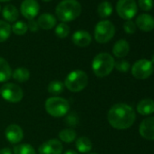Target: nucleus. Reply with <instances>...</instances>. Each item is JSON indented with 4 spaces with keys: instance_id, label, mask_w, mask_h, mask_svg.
Here are the masks:
<instances>
[{
    "instance_id": "f257e3e1",
    "label": "nucleus",
    "mask_w": 154,
    "mask_h": 154,
    "mask_svg": "<svg viewBox=\"0 0 154 154\" xmlns=\"http://www.w3.org/2000/svg\"><path fill=\"white\" fill-rule=\"evenodd\" d=\"M107 119L112 128L116 130H126L133 125L136 120V114L131 106L119 103L110 108Z\"/></svg>"
},
{
    "instance_id": "f03ea898",
    "label": "nucleus",
    "mask_w": 154,
    "mask_h": 154,
    "mask_svg": "<svg viewBox=\"0 0 154 154\" xmlns=\"http://www.w3.org/2000/svg\"><path fill=\"white\" fill-rule=\"evenodd\" d=\"M82 12V6L77 0H63L56 8L55 14L62 22H70L76 19Z\"/></svg>"
},
{
    "instance_id": "7ed1b4c3",
    "label": "nucleus",
    "mask_w": 154,
    "mask_h": 154,
    "mask_svg": "<svg viewBox=\"0 0 154 154\" xmlns=\"http://www.w3.org/2000/svg\"><path fill=\"white\" fill-rule=\"evenodd\" d=\"M115 61L108 53H100L94 56L92 63L94 73L98 77L108 76L113 70Z\"/></svg>"
},
{
    "instance_id": "20e7f679",
    "label": "nucleus",
    "mask_w": 154,
    "mask_h": 154,
    "mask_svg": "<svg viewBox=\"0 0 154 154\" xmlns=\"http://www.w3.org/2000/svg\"><path fill=\"white\" fill-rule=\"evenodd\" d=\"M63 85L70 92H81L88 85V75L85 72L82 70L72 71L66 76Z\"/></svg>"
},
{
    "instance_id": "39448f33",
    "label": "nucleus",
    "mask_w": 154,
    "mask_h": 154,
    "mask_svg": "<svg viewBox=\"0 0 154 154\" xmlns=\"http://www.w3.org/2000/svg\"><path fill=\"white\" fill-rule=\"evenodd\" d=\"M45 108L49 115L54 118H59L63 117L68 113L70 110V104L64 98L53 96L45 101Z\"/></svg>"
},
{
    "instance_id": "423d86ee",
    "label": "nucleus",
    "mask_w": 154,
    "mask_h": 154,
    "mask_svg": "<svg viewBox=\"0 0 154 154\" xmlns=\"http://www.w3.org/2000/svg\"><path fill=\"white\" fill-rule=\"evenodd\" d=\"M115 35V27L113 24L108 20L100 21L94 28V38L99 44H106Z\"/></svg>"
},
{
    "instance_id": "0eeeda50",
    "label": "nucleus",
    "mask_w": 154,
    "mask_h": 154,
    "mask_svg": "<svg viewBox=\"0 0 154 154\" xmlns=\"http://www.w3.org/2000/svg\"><path fill=\"white\" fill-rule=\"evenodd\" d=\"M154 65L149 60L140 59L136 61L131 66V74L138 80L147 79L153 73Z\"/></svg>"
},
{
    "instance_id": "6e6552de",
    "label": "nucleus",
    "mask_w": 154,
    "mask_h": 154,
    "mask_svg": "<svg viewBox=\"0 0 154 154\" xmlns=\"http://www.w3.org/2000/svg\"><path fill=\"white\" fill-rule=\"evenodd\" d=\"M0 94L4 100L12 103H19L24 97V92L22 88L13 83L5 84L0 89Z\"/></svg>"
},
{
    "instance_id": "1a4fd4ad",
    "label": "nucleus",
    "mask_w": 154,
    "mask_h": 154,
    "mask_svg": "<svg viewBox=\"0 0 154 154\" xmlns=\"http://www.w3.org/2000/svg\"><path fill=\"white\" fill-rule=\"evenodd\" d=\"M138 8L135 0H118L116 11L119 17L125 20H131L137 13Z\"/></svg>"
},
{
    "instance_id": "9d476101",
    "label": "nucleus",
    "mask_w": 154,
    "mask_h": 154,
    "mask_svg": "<svg viewBox=\"0 0 154 154\" xmlns=\"http://www.w3.org/2000/svg\"><path fill=\"white\" fill-rule=\"evenodd\" d=\"M39 4L36 0H24L20 7V12L28 20L34 19L39 13Z\"/></svg>"
},
{
    "instance_id": "9b49d317",
    "label": "nucleus",
    "mask_w": 154,
    "mask_h": 154,
    "mask_svg": "<svg viewBox=\"0 0 154 154\" xmlns=\"http://www.w3.org/2000/svg\"><path fill=\"white\" fill-rule=\"evenodd\" d=\"M39 154H62L63 144L59 140L51 139L39 146Z\"/></svg>"
},
{
    "instance_id": "f8f14e48",
    "label": "nucleus",
    "mask_w": 154,
    "mask_h": 154,
    "mask_svg": "<svg viewBox=\"0 0 154 154\" xmlns=\"http://www.w3.org/2000/svg\"><path fill=\"white\" fill-rule=\"evenodd\" d=\"M140 135L148 140H154V116L145 118L139 127Z\"/></svg>"
},
{
    "instance_id": "ddd939ff",
    "label": "nucleus",
    "mask_w": 154,
    "mask_h": 154,
    "mask_svg": "<svg viewBox=\"0 0 154 154\" xmlns=\"http://www.w3.org/2000/svg\"><path fill=\"white\" fill-rule=\"evenodd\" d=\"M5 135L7 140L12 143V144H17L19 143L23 138H24V131L23 129L17 125V124H10L9 126L7 127Z\"/></svg>"
},
{
    "instance_id": "4468645a",
    "label": "nucleus",
    "mask_w": 154,
    "mask_h": 154,
    "mask_svg": "<svg viewBox=\"0 0 154 154\" xmlns=\"http://www.w3.org/2000/svg\"><path fill=\"white\" fill-rule=\"evenodd\" d=\"M135 25L143 32H150L154 29V17L149 14H141L136 18Z\"/></svg>"
},
{
    "instance_id": "2eb2a0df",
    "label": "nucleus",
    "mask_w": 154,
    "mask_h": 154,
    "mask_svg": "<svg viewBox=\"0 0 154 154\" xmlns=\"http://www.w3.org/2000/svg\"><path fill=\"white\" fill-rule=\"evenodd\" d=\"M72 43L79 46V47H86L88 46L92 42V36L91 35L85 30H78L76 31L72 36Z\"/></svg>"
},
{
    "instance_id": "dca6fc26",
    "label": "nucleus",
    "mask_w": 154,
    "mask_h": 154,
    "mask_svg": "<svg viewBox=\"0 0 154 154\" xmlns=\"http://www.w3.org/2000/svg\"><path fill=\"white\" fill-rule=\"evenodd\" d=\"M129 52H130V45L124 39L118 40L112 47V53L114 56H116L117 58L125 57L129 54Z\"/></svg>"
},
{
    "instance_id": "f3484780",
    "label": "nucleus",
    "mask_w": 154,
    "mask_h": 154,
    "mask_svg": "<svg viewBox=\"0 0 154 154\" xmlns=\"http://www.w3.org/2000/svg\"><path fill=\"white\" fill-rule=\"evenodd\" d=\"M37 24L39 28L45 29V30H50L54 28L56 25V18L51 15V14H42L38 19H37Z\"/></svg>"
},
{
    "instance_id": "a211bd4d",
    "label": "nucleus",
    "mask_w": 154,
    "mask_h": 154,
    "mask_svg": "<svg viewBox=\"0 0 154 154\" xmlns=\"http://www.w3.org/2000/svg\"><path fill=\"white\" fill-rule=\"evenodd\" d=\"M137 112L144 116L152 114L154 112V101L149 98L140 100L137 104Z\"/></svg>"
},
{
    "instance_id": "6ab92c4d",
    "label": "nucleus",
    "mask_w": 154,
    "mask_h": 154,
    "mask_svg": "<svg viewBox=\"0 0 154 154\" xmlns=\"http://www.w3.org/2000/svg\"><path fill=\"white\" fill-rule=\"evenodd\" d=\"M12 76V70L8 62L0 56V83L8 81Z\"/></svg>"
},
{
    "instance_id": "aec40b11",
    "label": "nucleus",
    "mask_w": 154,
    "mask_h": 154,
    "mask_svg": "<svg viewBox=\"0 0 154 154\" xmlns=\"http://www.w3.org/2000/svg\"><path fill=\"white\" fill-rule=\"evenodd\" d=\"M75 146H76L77 150L81 153L90 152L93 149V143H92L91 140L85 136H82L77 139L76 142H75Z\"/></svg>"
},
{
    "instance_id": "412c9836",
    "label": "nucleus",
    "mask_w": 154,
    "mask_h": 154,
    "mask_svg": "<svg viewBox=\"0 0 154 154\" xmlns=\"http://www.w3.org/2000/svg\"><path fill=\"white\" fill-rule=\"evenodd\" d=\"M2 14H3V17L8 22H15L18 19V17H19V13H18L17 8L11 4L7 5L3 8Z\"/></svg>"
},
{
    "instance_id": "4be33fe9",
    "label": "nucleus",
    "mask_w": 154,
    "mask_h": 154,
    "mask_svg": "<svg viewBox=\"0 0 154 154\" xmlns=\"http://www.w3.org/2000/svg\"><path fill=\"white\" fill-rule=\"evenodd\" d=\"M12 77L18 83H25L30 78V72L26 67H18L12 72Z\"/></svg>"
},
{
    "instance_id": "5701e85b",
    "label": "nucleus",
    "mask_w": 154,
    "mask_h": 154,
    "mask_svg": "<svg viewBox=\"0 0 154 154\" xmlns=\"http://www.w3.org/2000/svg\"><path fill=\"white\" fill-rule=\"evenodd\" d=\"M59 139L63 141V142H66V143H71L72 142L73 140H75L76 139V131L73 130V129H71V128H68V129H63L62 130L59 134Z\"/></svg>"
},
{
    "instance_id": "b1692460",
    "label": "nucleus",
    "mask_w": 154,
    "mask_h": 154,
    "mask_svg": "<svg viewBox=\"0 0 154 154\" xmlns=\"http://www.w3.org/2000/svg\"><path fill=\"white\" fill-rule=\"evenodd\" d=\"M97 12H98V15L102 18H106V17H110L112 13V4L108 1H103V2L100 3L98 6V8H97Z\"/></svg>"
},
{
    "instance_id": "393cba45",
    "label": "nucleus",
    "mask_w": 154,
    "mask_h": 154,
    "mask_svg": "<svg viewBox=\"0 0 154 154\" xmlns=\"http://www.w3.org/2000/svg\"><path fill=\"white\" fill-rule=\"evenodd\" d=\"M64 89V85L58 80H54L52 81L49 85H48V93L52 95H59L60 94L63 93Z\"/></svg>"
},
{
    "instance_id": "a878e982",
    "label": "nucleus",
    "mask_w": 154,
    "mask_h": 154,
    "mask_svg": "<svg viewBox=\"0 0 154 154\" xmlns=\"http://www.w3.org/2000/svg\"><path fill=\"white\" fill-rule=\"evenodd\" d=\"M11 26L5 21L0 20V43L7 41L11 34Z\"/></svg>"
},
{
    "instance_id": "bb28decb",
    "label": "nucleus",
    "mask_w": 154,
    "mask_h": 154,
    "mask_svg": "<svg viewBox=\"0 0 154 154\" xmlns=\"http://www.w3.org/2000/svg\"><path fill=\"white\" fill-rule=\"evenodd\" d=\"M14 154H36L35 149L28 143L18 144L14 147Z\"/></svg>"
},
{
    "instance_id": "cd10ccee",
    "label": "nucleus",
    "mask_w": 154,
    "mask_h": 154,
    "mask_svg": "<svg viewBox=\"0 0 154 154\" xmlns=\"http://www.w3.org/2000/svg\"><path fill=\"white\" fill-rule=\"evenodd\" d=\"M11 30L13 31L14 34H16L17 35H23L27 32L28 26H27L26 23L22 22V21H18V22H16L11 26Z\"/></svg>"
},
{
    "instance_id": "c85d7f7f",
    "label": "nucleus",
    "mask_w": 154,
    "mask_h": 154,
    "mask_svg": "<svg viewBox=\"0 0 154 154\" xmlns=\"http://www.w3.org/2000/svg\"><path fill=\"white\" fill-rule=\"evenodd\" d=\"M70 34V27L65 23L59 24L55 28V35L59 38H65Z\"/></svg>"
},
{
    "instance_id": "c756f323",
    "label": "nucleus",
    "mask_w": 154,
    "mask_h": 154,
    "mask_svg": "<svg viewBox=\"0 0 154 154\" xmlns=\"http://www.w3.org/2000/svg\"><path fill=\"white\" fill-rule=\"evenodd\" d=\"M114 67L116 68V70H118L121 72H127L130 70L131 64H130V63L128 61L121 59V60L115 62Z\"/></svg>"
},
{
    "instance_id": "7c9ffc66",
    "label": "nucleus",
    "mask_w": 154,
    "mask_h": 154,
    "mask_svg": "<svg viewBox=\"0 0 154 154\" xmlns=\"http://www.w3.org/2000/svg\"><path fill=\"white\" fill-rule=\"evenodd\" d=\"M78 116L75 112H70L69 114L65 115V118H64V122L66 123V125L70 126V127H74L77 125L78 123Z\"/></svg>"
},
{
    "instance_id": "2f4dec72",
    "label": "nucleus",
    "mask_w": 154,
    "mask_h": 154,
    "mask_svg": "<svg viewBox=\"0 0 154 154\" xmlns=\"http://www.w3.org/2000/svg\"><path fill=\"white\" fill-rule=\"evenodd\" d=\"M139 7L143 11H149L153 8V0H139Z\"/></svg>"
},
{
    "instance_id": "473e14b6",
    "label": "nucleus",
    "mask_w": 154,
    "mask_h": 154,
    "mask_svg": "<svg viewBox=\"0 0 154 154\" xmlns=\"http://www.w3.org/2000/svg\"><path fill=\"white\" fill-rule=\"evenodd\" d=\"M123 29H124L126 34L132 35L136 31V25L131 20H127L123 25Z\"/></svg>"
},
{
    "instance_id": "72a5a7b5",
    "label": "nucleus",
    "mask_w": 154,
    "mask_h": 154,
    "mask_svg": "<svg viewBox=\"0 0 154 154\" xmlns=\"http://www.w3.org/2000/svg\"><path fill=\"white\" fill-rule=\"evenodd\" d=\"M27 26H28V29H30V31H32V32H36V31H38V29H39V26H38L37 22L35 21L34 19L28 20Z\"/></svg>"
},
{
    "instance_id": "f704fd0d",
    "label": "nucleus",
    "mask_w": 154,
    "mask_h": 154,
    "mask_svg": "<svg viewBox=\"0 0 154 154\" xmlns=\"http://www.w3.org/2000/svg\"><path fill=\"white\" fill-rule=\"evenodd\" d=\"M0 154H13L9 148H3L0 149Z\"/></svg>"
},
{
    "instance_id": "c9c22d12",
    "label": "nucleus",
    "mask_w": 154,
    "mask_h": 154,
    "mask_svg": "<svg viewBox=\"0 0 154 154\" xmlns=\"http://www.w3.org/2000/svg\"><path fill=\"white\" fill-rule=\"evenodd\" d=\"M63 154H78V153L74 150H72V149H69V150H66Z\"/></svg>"
},
{
    "instance_id": "e433bc0d",
    "label": "nucleus",
    "mask_w": 154,
    "mask_h": 154,
    "mask_svg": "<svg viewBox=\"0 0 154 154\" xmlns=\"http://www.w3.org/2000/svg\"><path fill=\"white\" fill-rule=\"evenodd\" d=\"M151 63H152V64L154 65V54L152 55V57H151V61H150Z\"/></svg>"
},
{
    "instance_id": "4c0bfd02",
    "label": "nucleus",
    "mask_w": 154,
    "mask_h": 154,
    "mask_svg": "<svg viewBox=\"0 0 154 154\" xmlns=\"http://www.w3.org/2000/svg\"><path fill=\"white\" fill-rule=\"evenodd\" d=\"M8 1H10V0H0V2H8Z\"/></svg>"
},
{
    "instance_id": "58836bf2",
    "label": "nucleus",
    "mask_w": 154,
    "mask_h": 154,
    "mask_svg": "<svg viewBox=\"0 0 154 154\" xmlns=\"http://www.w3.org/2000/svg\"><path fill=\"white\" fill-rule=\"evenodd\" d=\"M43 1H45V2H49V1H52V0H43Z\"/></svg>"
},
{
    "instance_id": "ea45409f",
    "label": "nucleus",
    "mask_w": 154,
    "mask_h": 154,
    "mask_svg": "<svg viewBox=\"0 0 154 154\" xmlns=\"http://www.w3.org/2000/svg\"><path fill=\"white\" fill-rule=\"evenodd\" d=\"M90 154H97V153H90Z\"/></svg>"
},
{
    "instance_id": "a19ab883",
    "label": "nucleus",
    "mask_w": 154,
    "mask_h": 154,
    "mask_svg": "<svg viewBox=\"0 0 154 154\" xmlns=\"http://www.w3.org/2000/svg\"><path fill=\"white\" fill-rule=\"evenodd\" d=\"M0 10H1V8H0Z\"/></svg>"
}]
</instances>
